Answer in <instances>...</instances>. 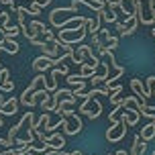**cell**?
Instances as JSON below:
<instances>
[{
	"label": "cell",
	"mask_w": 155,
	"mask_h": 155,
	"mask_svg": "<svg viewBox=\"0 0 155 155\" xmlns=\"http://www.w3.org/2000/svg\"><path fill=\"white\" fill-rule=\"evenodd\" d=\"M41 143H47V145H49V149L59 151V149H63V145H65V139L61 137V133H53V135H49V137L45 135Z\"/></svg>",
	"instance_id": "cell-9"
},
{
	"label": "cell",
	"mask_w": 155,
	"mask_h": 155,
	"mask_svg": "<svg viewBox=\"0 0 155 155\" xmlns=\"http://www.w3.org/2000/svg\"><path fill=\"white\" fill-rule=\"evenodd\" d=\"M131 90H133V94L139 98L141 102H145L147 104V98H149V92H147V88H145V84L141 82L139 78H133L131 80Z\"/></svg>",
	"instance_id": "cell-8"
},
{
	"label": "cell",
	"mask_w": 155,
	"mask_h": 155,
	"mask_svg": "<svg viewBox=\"0 0 155 155\" xmlns=\"http://www.w3.org/2000/svg\"><path fill=\"white\" fill-rule=\"evenodd\" d=\"M0 127H4V120H2V116H0Z\"/></svg>",
	"instance_id": "cell-24"
},
{
	"label": "cell",
	"mask_w": 155,
	"mask_h": 155,
	"mask_svg": "<svg viewBox=\"0 0 155 155\" xmlns=\"http://www.w3.org/2000/svg\"><path fill=\"white\" fill-rule=\"evenodd\" d=\"M106 155H112V153H106Z\"/></svg>",
	"instance_id": "cell-25"
},
{
	"label": "cell",
	"mask_w": 155,
	"mask_h": 155,
	"mask_svg": "<svg viewBox=\"0 0 155 155\" xmlns=\"http://www.w3.org/2000/svg\"><path fill=\"white\" fill-rule=\"evenodd\" d=\"M33 2H37L41 8H43V6H49V4H51V0H33Z\"/></svg>",
	"instance_id": "cell-20"
},
{
	"label": "cell",
	"mask_w": 155,
	"mask_h": 155,
	"mask_svg": "<svg viewBox=\"0 0 155 155\" xmlns=\"http://www.w3.org/2000/svg\"><path fill=\"white\" fill-rule=\"evenodd\" d=\"M96 68H98L96 63H92V61H90V63L84 61L82 65H80V78H90L92 74H96Z\"/></svg>",
	"instance_id": "cell-13"
},
{
	"label": "cell",
	"mask_w": 155,
	"mask_h": 155,
	"mask_svg": "<svg viewBox=\"0 0 155 155\" xmlns=\"http://www.w3.org/2000/svg\"><path fill=\"white\" fill-rule=\"evenodd\" d=\"M80 112L94 120V118H98V116L102 114V104L96 100L94 96H88V94H86L84 102H82V106H80Z\"/></svg>",
	"instance_id": "cell-2"
},
{
	"label": "cell",
	"mask_w": 155,
	"mask_h": 155,
	"mask_svg": "<svg viewBox=\"0 0 155 155\" xmlns=\"http://www.w3.org/2000/svg\"><path fill=\"white\" fill-rule=\"evenodd\" d=\"M57 63H55V57H47V55H39L37 59L33 61V70L39 71V74H45L47 70H51L55 68Z\"/></svg>",
	"instance_id": "cell-7"
},
{
	"label": "cell",
	"mask_w": 155,
	"mask_h": 155,
	"mask_svg": "<svg viewBox=\"0 0 155 155\" xmlns=\"http://www.w3.org/2000/svg\"><path fill=\"white\" fill-rule=\"evenodd\" d=\"M15 90V82L8 78V80H4L2 84H0V92H12Z\"/></svg>",
	"instance_id": "cell-17"
},
{
	"label": "cell",
	"mask_w": 155,
	"mask_h": 155,
	"mask_svg": "<svg viewBox=\"0 0 155 155\" xmlns=\"http://www.w3.org/2000/svg\"><path fill=\"white\" fill-rule=\"evenodd\" d=\"M0 12H2V10H0Z\"/></svg>",
	"instance_id": "cell-27"
},
{
	"label": "cell",
	"mask_w": 155,
	"mask_h": 155,
	"mask_svg": "<svg viewBox=\"0 0 155 155\" xmlns=\"http://www.w3.org/2000/svg\"><path fill=\"white\" fill-rule=\"evenodd\" d=\"M33 131H43V129H49V114H47V112H43V114H41V118H39V120H35V123H33V127H31Z\"/></svg>",
	"instance_id": "cell-14"
},
{
	"label": "cell",
	"mask_w": 155,
	"mask_h": 155,
	"mask_svg": "<svg viewBox=\"0 0 155 155\" xmlns=\"http://www.w3.org/2000/svg\"><path fill=\"white\" fill-rule=\"evenodd\" d=\"M2 4H6V6H15V0H0Z\"/></svg>",
	"instance_id": "cell-21"
},
{
	"label": "cell",
	"mask_w": 155,
	"mask_h": 155,
	"mask_svg": "<svg viewBox=\"0 0 155 155\" xmlns=\"http://www.w3.org/2000/svg\"><path fill=\"white\" fill-rule=\"evenodd\" d=\"M21 29V33H23L25 37L29 39V41H35V39L39 37V33H37V29H33L31 25H25V27H18Z\"/></svg>",
	"instance_id": "cell-16"
},
{
	"label": "cell",
	"mask_w": 155,
	"mask_h": 155,
	"mask_svg": "<svg viewBox=\"0 0 155 155\" xmlns=\"http://www.w3.org/2000/svg\"><path fill=\"white\" fill-rule=\"evenodd\" d=\"M92 2H96V4H100V6H106V4H108V0H92Z\"/></svg>",
	"instance_id": "cell-22"
},
{
	"label": "cell",
	"mask_w": 155,
	"mask_h": 155,
	"mask_svg": "<svg viewBox=\"0 0 155 155\" xmlns=\"http://www.w3.org/2000/svg\"><path fill=\"white\" fill-rule=\"evenodd\" d=\"M139 137H141V141H151L155 137V120H151L149 124H145V127L141 129Z\"/></svg>",
	"instance_id": "cell-12"
},
{
	"label": "cell",
	"mask_w": 155,
	"mask_h": 155,
	"mask_svg": "<svg viewBox=\"0 0 155 155\" xmlns=\"http://www.w3.org/2000/svg\"><path fill=\"white\" fill-rule=\"evenodd\" d=\"M88 21V18H86ZM86 21H82V23H78L76 29H59V35H57V39L61 41V43H68V45H78V43H82L86 37Z\"/></svg>",
	"instance_id": "cell-1"
},
{
	"label": "cell",
	"mask_w": 155,
	"mask_h": 155,
	"mask_svg": "<svg viewBox=\"0 0 155 155\" xmlns=\"http://www.w3.org/2000/svg\"><path fill=\"white\" fill-rule=\"evenodd\" d=\"M145 88H147L149 96H155V76H149V78H147V84H145Z\"/></svg>",
	"instance_id": "cell-18"
},
{
	"label": "cell",
	"mask_w": 155,
	"mask_h": 155,
	"mask_svg": "<svg viewBox=\"0 0 155 155\" xmlns=\"http://www.w3.org/2000/svg\"><path fill=\"white\" fill-rule=\"evenodd\" d=\"M114 155H129V153H127V151H116Z\"/></svg>",
	"instance_id": "cell-23"
},
{
	"label": "cell",
	"mask_w": 155,
	"mask_h": 155,
	"mask_svg": "<svg viewBox=\"0 0 155 155\" xmlns=\"http://www.w3.org/2000/svg\"><path fill=\"white\" fill-rule=\"evenodd\" d=\"M18 104L21 102L16 98H10V100H4L2 106H0V116H6V114H16L18 112Z\"/></svg>",
	"instance_id": "cell-10"
},
{
	"label": "cell",
	"mask_w": 155,
	"mask_h": 155,
	"mask_svg": "<svg viewBox=\"0 0 155 155\" xmlns=\"http://www.w3.org/2000/svg\"><path fill=\"white\" fill-rule=\"evenodd\" d=\"M151 155H155V151H153V153H151Z\"/></svg>",
	"instance_id": "cell-26"
},
{
	"label": "cell",
	"mask_w": 155,
	"mask_h": 155,
	"mask_svg": "<svg viewBox=\"0 0 155 155\" xmlns=\"http://www.w3.org/2000/svg\"><path fill=\"white\" fill-rule=\"evenodd\" d=\"M110 124H112V127L106 131V141H108V143H116V141H120L124 135H127V129H129V127H127V123H124L120 116H118V120H114V123H110Z\"/></svg>",
	"instance_id": "cell-3"
},
{
	"label": "cell",
	"mask_w": 155,
	"mask_h": 155,
	"mask_svg": "<svg viewBox=\"0 0 155 155\" xmlns=\"http://www.w3.org/2000/svg\"><path fill=\"white\" fill-rule=\"evenodd\" d=\"M120 118H123L124 123H127V127H135V124L139 123L141 114L137 112V108H127V110H123V114H120Z\"/></svg>",
	"instance_id": "cell-11"
},
{
	"label": "cell",
	"mask_w": 155,
	"mask_h": 155,
	"mask_svg": "<svg viewBox=\"0 0 155 155\" xmlns=\"http://www.w3.org/2000/svg\"><path fill=\"white\" fill-rule=\"evenodd\" d=\"M33 45H37L41 51H43V55H47V57H57L59 55V39H53V41H39V39H35V41H31Z\"/></svg>",
	"instance_id": "cell-5"
},
{
	"label": "cell",
	"mask_w": 155,
	"mask_h": 155,
	"mask_svg": "<svg viewBox=\"0 0 155 155\" xmlns=\"http://www.w3.org/2000/svg\"><path fill=\"white\" fill-rule=\"evenodd\" d=\"M29 15H33V16L41 15V6H39L37 2H33V0H31V6H29Z\"/></svg>",
	"instance_id": "cell-19"
},
{
	"label": "cell",
	"mask_w": 155,
	"mask_h": 155,
	"mask_svg": "<svg viewBox=\"0 0 155 155\" xmlns=\"http://www.w3.org/2000/svg\"><path fill=\"white\" fill-rule=\"evenodd\" d=\"M116 18H118L116 16V8H106V6L102 8V21H106L108 25H114Z\"/></svg>",
	"instance_id": "cell-15"
},
{
	"label": "cell",
	"mask_w": 155,
	"mask_h": 155,
	"mask_svg": "<svg viewBox=\"0 0 155 155\" xmlns=\"http://www.w3.org/2000/svg\"><path fill=\"white\" fill-rule=\"evenodd\" d=\"M82 127H84V124H82V120H80V116L71 112L70 116H65V124H63L61 129H63L65 135H78V133L82 131Z\"/></svg>",
	"instance_id": "cell-6"
},
{
	"label": "cell",
	"mask_w": 155,
	"mask_h": 155,
	"mask_svg": "<svg viewBox=\"0 0 155 155\" xmlns=\"http://www.w3.org/2000/svg\"><path fill=\"white\" fill-rule=\"evenodd\" d=\"M137 25H139L137 15H135V12H129V15H127V23H118V21H116L114 27L118 29V35H120V37H129V35H133V33L137 31Z\"/></svg>",
	"instance_id": "cell-4"
}]
</instances>
